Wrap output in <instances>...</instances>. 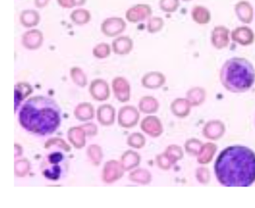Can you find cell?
Listing matches in <instances>:
<instances>
[{
  "label": "cell",
  "mask_w": 255,
  "mask_h": 208,
  "mask_svg": "<svg viewBox=\"0 0 255 208\" xmlns=\"http://www.w3.org/2000/svg\"><path fill=\"white\" fill-rule=\"evenodd\" d=\"M214 172L222 186L250 187L255 182V151L243 145L227 147L218 155Z\"/></svg>",
  "instance_id": "6da1fadb"
},
{
  "label": "cell",
  "mask_w": 255,
  "mask_h": 208,
  "mask_svg": "<svg viewBox=\"0 0 255 208\" xmlns=\"http://www.w3.org/2000/svg\"><path fill=\"white\" fill-rule=\"evenodd\" d=\"M20 126L32 135L47 136L54 133L62 122V111L54 99L36 96L27 99L18 113Z\"/></svg>",
  "instance_id": "7a4b0ae2"
},
{
  "label": "cell",
  "mask_w": 255,
  "mask_h": 208,
  "mask_svg": "<svg viewBox=\"0 0 255 208\" xmlns=\"http://www.w3.org/2000/svg\"><path fill=\"white\" fill-rule=\"evenodd\" d=\"M220 81L228 91L245 93L255 84V68L250 62L243 58L228 59L221 69Z\"/></svg>",
  "instance_id": "3957f363"
},
{
  "label": "cell",
  "mask_w": 255,
  "mask_h": 208,
  "mask_svg": "<svg viewBox=\"0 0 255 208\" xmlns=\"http://www.w3.org/2000/svg\"><path fill=\"white\" fill-rule=\"evenodd\" d=\"M68 157L61 151H53L41 164V172L47 179L58 181L65 177L68 170Z\"/></svg>",
  "instance_id": "277c9868"
},
{
  "label": "cell",
  "mask_w": 255,
  "mask_h": 208,
  "mask_svg": "<svg viewBox=\"0 0 255 208\" xmlns=\"http://www.w3.org/2000/svg\"><path fill=\"white\" fill-rule=\"evenodd\" d=\"M127 23L121 17H109L104 20L101 24V32L105 36L114 38L125 32Z\"/></svg>",
  "instance_id": "5b68a950"
},
{
  "label": "cell",
  "mask_w": 255,
  "mask_h": 208,
  "mask_svg": "<svg viewBox=\"0 0 255 208\" xmlns=\"http://www.w3.org/2000/svg\"><path fill=\"white\" fill-rule=\"evenodd\" d=\"M150 14H151V11L148 5L144 4H136L130 7L127 11L125 16L128 22L135 24V23H141L148 18Z\"/></svg>",
  "instance_id": "8992f818"
},
{
  "label": "cell",
  "mask_w": 255,
  "mask_h": 208,
  "mask_svg": "<svg viewBox=\"0 0 255 208\" xmlns=\"http://www.w3.org/2000/svg\"><path fill=\"white\" fill-rule=\"evenodd\" d=\"M44 41V35L38 29L27 31L22 36V44L28 50H35L40 48Z\"/></svg>",
  "instance_id": "52a82bcc"
},
{
  "label": "cell",
  "mask_w": 255,
  "mask_h": 208,
  "mask_svg": "<svg viewBox=\"0 0 255 208\" xmlns=\"http://www.w3.org/2000/svg\"><path fill=\"white\" fill-rule=\"evenodd\" d=\"M113 89L118 100L128 102L130 95V86L128 80L123 77H117L113 81Z\"/></svg>",
  "instance_id": "ba28073f"
},
{
  "label": "cell",
  "mask_w": 255,
  "mask_h": 208,
  "mask_svg": "<svg viewBox=\"0 0 255 208\" xmlns=\"http://www.w3.org/2000/svg\"><path fill=\"white\" fill-rule=\"evenodd\" d=\"M89 91L95 100H106L110 96V88L107 81L103 79H95L91 84Z\"/></svg>",
  "instance_id": "9c48e42d"
},
{
  "label": "cell",
  "mask_w": 255,
  "mask_h": 208,
  "mask_svg": "<svg viewBox=\"0 0 255 208\" xmlns=\"http://www.w3.org/2000/svg\"><path fill=\"white\" fill-rule=\"evenodd\" d=\"M133 48V41L129 37H119L113 42V50L116 54H129Z\"/></svg>",
  "instance_id": "30bf717a"
},
{
  "label": "cell",
  "mask_w": 255,
  "mask_h": 208,
  "mask_svg": "<svg viewBox=\"0 0 255 208\" xmlns=\"http://www.w3.org/2000/svg\"><path fill=\"white\" fill-rule=\"evenodd\" d=\"M41 17L39 13L33 9H26L22 11L20 15V22L25 28L30 29L39 24Z\"/></svg>",
  "instance_id": "8fae6325"
},
{
  "label": "cell",
  "mask_w": 255,
  "mask_h": 208,
  "mask_svg": "<svg viewBox=\"0 0 255 208\" xmlns=\"http://www.w3.org/2000/svg\"><path fill=\"white\" fill-rule=\"evenodd\" d=\"M70 18L74 24L77 25V26H83L90 22L91 19H92V14L87 9L78 8L71 12Z\"/></svg>",
  "instance_id": "7c38bea8"
},
{
  "label": "cell",
  "mask_w": 255,
  "mask_h": 208,
  "mask_svg": "<svg viewBox=\"0 0 255 208\" xmlns=\"http://www.w3.org/2000/svg\"><path fill=\"white\" fill-rule=\"evenodd\" d=\"M32 93V87L26 82H20L15 86V111L17 106L26 96Z\"/></svg>",
  "instance_id": "4fadbf2b"
},
{
  "label": "cell",
  "mask_w": 255,
  "mask_h": 208,
  "mask_svg": "<svg viewBox=\"0 0 255 208\" xmlns=\"http://www.w3.org/2000/svg\"><path fill=\"white\" fill-rule=\"evenodd\" d=\"M71 77L74 82L80 87H85L87 84V78L80 68H72L71 70Z\"/></svg>",
  "instance_id": "5bb4252c"
},
{
  "label": "cell",
  "mask_w": 255,
  "mask_h": 208,
  "mask_svg": "<svg viewBox=\"0 0 255 208\" xmlns=\"http://www.w3.org/2000/svg\"><path fill=\"white\" fill-rule=\"evenodd\" d=\"M111 53L110 45L105 43L98 44L94 48L93 55L97 59H103L108 57Z\"/></svg>",
  "instance_id": "9a60e30c"
},
{
  "label": "cell",
  "mask_w": 255,
  "mask_h": 208,
  "mask_svg": "<svg viewBox=\"0 0 255 208\" xmlns=\"http://www.w3.org/2000/svg\"><path fill=\"white\" fill-rule=\"evenodd\" d=\"M57 2L59 6L67 9H71L76 6L74 0H57Z\"/></svg>",
  "instance_id": "2e32d148"
},
{
  "label": "cell",
  "mask_w": 255,
  "mask_h": 208,
  "mask_svg": "<svg viewBox=\"0 0 255 208\" xmlns=\"http://www.w3.org/2000/svg\"><path fill=\"white\" fill-rule=\"evenodd\" d=\"M159 23L156 19H150L147 23V30L150 32H153L157 28H159Z\"/></svg>",
  "instance_id": "e0dca14e"
},
{
  "label": "cell",
  "mask_w": 255,
  "mask_h": 208,
  "mask_svg": "<svg viewBox=\"0 0 255 208\" xmlns=\"http://www.w3.org/2000/svg\"><path fill=\"white\" fill-rule=\"evenodd\" d=\"M50 0H34L35 5L38 8H44L48 5Z\"/></svg>",
  "instance_id": "ac0fdd59"
},
{
  "label": "cell",
  "mask_w": 255,
  "mask_h": 208,
  "mask_svg": "<svg viewBox=\"0 0 255 208\" xmlns=\"http://www.w3.org/2000/svg\"><path fill=\"white\" fill-rule=\"evenodd\" d=\"M75 1L76 6H83L86 2V0H74Z\"/></svg>",
  "instance_id": "d6986e66"
}]
</instances>
